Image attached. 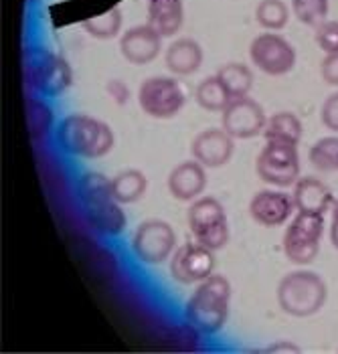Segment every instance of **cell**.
Instances as JSON below:
<instances>
[{
    "mask_svg": "<svg viewBox=\"0 0 338 354\" xmlns=\"http://www.w3.org/2000/svg\"><path fill=\"white\" fill-rule=\"evenodd\" d=\"M77 196L87 223L102 235H120L126 229V213L115 201L112 180L102 172H85L77 180Z\"/></svg>",
    "mask_w": 338,
    "mask_h": 354,
    "instance_id": "6da1fadb",
    "label": "cell"
},
{
    "mask_svg": "<svg viewBox=\"0 0 338 354\" xmlns=\"http://www.w3.org/2000/svg\"><path fill=\"white\" fill-rule=\"evenodd\" d=\"M113 142L112 128L85 113H71L57 126L59 148L79 158H102L112 150Z\"/></svg>",
    "mask_w": 338,
    "mask_h": 354,
    "instance_id": "7a4b0ae2",
    "label": "cell"
},
{
    "mask_svg": "<svg viewBox=\"0 0 338 354\" xmlns=\"http://www.w3.org/2000/svg\"><path fill=\"white\" fill-rule=\"evenodd\" d=\"M231 306V283L225 275H209L198 283L187 301L185 316L191 326L203 334H217L227 324Z\"/></svg>",
    "mask_w": 338,
    "mask_h": 354,
    "instance_id": "3957f363",
    "label": "cell"
},
{
    "mask_svg": "<svg viewBox=\"0 0 338 354\" xmlns=\"http://www.w3.org/2000/svg\"><path fill=\"white\" fill-rule=\"evenodd\" d=\"M278 304L288 316L310 318L322 310L328 298V288L318 273L296 270L285 273L278 283Z\"/></svg>",
    "mask_w": 338,
    "mask_h": 354,
    "instance_id": "277c9868",
    "label": "cell"
},
{
    "mask_svg": "<svg viewBox=\"0 0 338 354\" xmlns=\"http://www.w3.org/2000/svg\"><path fill=\"white\" fill-rule=\"evenodd\" d=\"M23 75L28 87L45 97L61 95L73 83L67 61L41 45L28 47L23 55Z\"/></svg>",
    "mask_w": 338,
    "mask_h": 354,
    "instance_id": "5b68a950",
    "label": "cell"
},
{
    "mask_svg": "<svg viewBox=\"0 0 338 354\" xmlns=\"http://www.w3.org/2000/svg\"><path fill=\"white\" fill-rule=\"evenodd\" d=\"M257 176L276 189H288L298 183L300 176V154L296 144L288 142H265L255 158Z\"/></svg>",
    "mask_w": 338,
    "mask_h": 354,
    "instance_id": "8992f818",
    "label": "cell"
},
{
    "mask_svg": "<svg viewBox=\"0 0 338 354\" xmlns=\"http://www.w3.org/2000/svg\"><path fill=\"white\" fill-rule=\"evenodd\" d=\"M189 227L200 245L219 251L229 243L231 231L223 205L215 196H198L189 209Z\"/></svg>",
    "mask_w": 338,
    "mask_h": 354,
    "instance_id": "52a82bcc",
    "label": "cell"
},
{
    "mask_svg": "<svg viewBox=\"0 0 338 354\" xmlns=\"http://www.w3.org/2000/svg\"><path fill=\"white\" fill-rule=\"evenodd\" d=\"M324 235V215L302 213L290 221L283 233V253L296 266H308L320 251V241Z\"/></svg>",
    "mask_w": 338,
    "mask_h": 354,
    "instance_id": "ba28073f",
    "label": "cell"
},
{
    "mask_svg": "<svg viewBox=\"0 0 338 354\" xmlns=\"http://www.w3.org/2000/svg\"><path fill=\"white\" fill-rule=\"evenodd\" d=\"M138 104L146 115L154 120H170L185 108L187 93L176 80L154 75L142 82L138 89Z\"/></svg>",
    "mask_w": 338,
    "mask_h": 354,
    "instance_id": "9c48e42d",
    "label": "cell"
},
{
    "mask_svg": "<svg viewBox=\"0 0 338 354\" xmlns=\"http://www.w3.org/2000/svg\"><path fill=\"white\" fill-rule=\"evenodd\" d=\"M132 251L146 266H160L176 251V233L162 218H146L132 235Z\"/></svg>",
    "mask_w": 338,
    "mask_h": 354,
    "instance_id": "30bf717a",
    "label": "cell"
},
{
    "mask_svg": "<svg viewBox=\"0 0 338 354\" xmlns=\"http://www.w3.org/2000/svg\"><path fill=\"white\" fill-rule=\"evenodd\" d=\"M250 59L261 73L270 77H280L296 67L298 55L285 37L270 30V32L257 35L252 41Z\"/></svg>",
    "mask_w": 338,
    "mask_h": 354,
    "instance_id": "8fae6325",
    "label": "cell"
},
{
    "mask_svg": "<svg viewBox=\"0 0 338 354\" xmlns=\"http://www.w3.org/2000/svg\"><path fill=\"white\" fill-rule=\"evenodd\" d=\"M215 272V251L200 245L198 241H189L178 247L170 257V275L182 286H193L205 281Z\"/></svg>",
    "mask_w": 338,
    "mask_h": 354,
    "instance_id": "7c38bea8",
    "label": "cell"
},
{
    "mask_svg": "<svg viewBox=\"0 0 338 354\" xmlns=\"http://www.w3.org/2000/svg\"><path fill=\"white\" fill-rule=\"evenodd\" d=\"M221 113H223L221 118L223 130L235 140H252L263 134V128L267 122L263 108L250 95L231 100Z\"/></svg>",
    "mask_w": 338,
    "mask_h": 354,
    "instance_id": "4fadbf2b",
    "label": "cell"
},
{
    "mask_svg": "<svg viewBox=\"0 0 338 354\" xmlns=\"http://www.w3.org/2000/svg\"><path fill=\"white\" fill-rule=\"evenodd\" d=\"M294 196L280 189H263L250 201V215L261 227H282L294 213Z\"/></svg>",
    "mask_w": 338,
    "mask_h": 354,
    "instance_id": "5bb4252c",
    "label": "cell"
},
{
    "mask_svg": "<svg viewBox=\"0 0 338 354\" xmlns=\"http://www.w3.org/2000/svg\"><path fill=\"white\" fill-rule=\"evenodd\" d=\"M191 152L205 168H221L235 154V138L229 136L223 128H209L195 136Z\"/></svg>",
    "mask_w": 338,
    "mask_h": 354,
    "instance_id": "9a60e30c",
    "label": "cell"
},
{
    "mask_svg": "<svg viewBox=\"0 0 338 354\" xmlns=\"http://www.w3.org/2000/svg\"><path fill=\"white\" fill-rule=\"evenodd\" d=\"M162 39L148 23L128 28L120 37V53L132 65H148L162 51Z\"/></svg>",
    "mask_w": 338,
    "mask_h": 354,
    "instance_id": "2e32d148",
    "label": "cell"
},
{
    "mask_svg": "<svg viewBox=\"0 0 338 354\" xmlns=\"http://www.w3.org/2000/svg\"><path fill=\"white\" fill-rule=\"evenodd\" d=\"M167 187L172 198L176 201H182V203L197 201L207 187V168L195 158L176 164L170 170Z\"/></svg>",
    "mask_w": 338,
    "mask_h": 354,
    "instance_id": "e0dca14e",
    "label": "cell"
},
{
    "mask_svg": "<svg viewBox=\"0 0 338 354\" xmlns=\"http://www.w3.org/2000/svg\"><path fill=\"white\" fill-rule=\"evenodd\" d=\"M294 205L302 213H314V215H324L328 209L335 205V194L332 191L318 178H298L294 185Z\"/></svg>",
    "mask_w": 338,
    "mask_h": 354,
    "instance_id": "ac0fdd59",
    "label": "cell"
},
{
    "mask_svg": "<svg viewBox=\"0 0 338 354\" xmlns=\"http://www.w3.org/2000/svg\"><path fill=\"white\" fill-rule=\"evenodd\" d=\"M203 47L198 45L195 39H176L174 43H170L167 47V53H165V63H167V69L174 75H180V77H187V75H193L197 73L203 65Z\"/></svg>",
    "mask_w": 338,
    "mask_h": 354,
    "instance_id": "d6986e66",
    "label": "cell"
},
{
    "mask_svg": "<svg viewBox=\"0 0 338 354\" xmlns=\"http://www.w3.org/2000/svg\"><path fill=\"white\" fill-rule=\"evenodd\" d=\"M148 25L162 37H174L185 25L182 0H148Z\"/></svg>",
    "mask_w": 338,
    "mask_h": 354,
    "instance_id": "ffe728a7",
    "label": "cell"
},
{
    "mask_svg": "<svg viewBox=\"0 0 338 354\" xmlns=\"http://www.w3.org/2000/svg\"><path fill=\"white\" fill-rule=\"evenodd\" d=\"M304 134L302 120L292 113V111H278L272 118H267L265 128H263V138L265 142H288V144H300Z\"/></svg>",
    "mask_w": 338,
    "mask_h": 354,
    "instance_id": "44dd1931",
    "label": "cell"
},
{
    "mask_svg": "<svg viewBox=\"0 0 338 354\" xmlns=\"http://www.w3.org/2000/svg\"><path fill=\"white\" fill-rule=\"evenodd\" d=\"M113 196L120 205H132L138 203L142 196L146 194L148 189V178L138 168H128L122 170L112 178Z\"/></svg>",
    "mask_w": 338,
    "mask_h": 354,
    "instance_id": "7402d4cb",
    "label": "cell"
},
{
    "mask_svg": "<svg viewBox=\"0 0 338 354\" xmlns=\"http://www.w3.org/2000/svg\"><path fill=\"white\" fill-rule=\"evenodd\" d=\"M231 100L233 97L229 95V91L225 89V85L221 83V80L217 77V73L205 77L195 89V102L207 111H223Z\"/></svg>",
    "mask_w": 338,
    "mask_h": 354,
    "instance_id": "603a6c76",
    "label": "cell"
},
{
    "mask_svg": "<svg viewBox=\"0 0 338 354\" xmlns=\"http://www.w3.org/2000/svg\"><path fill=\"white\" fill-rule=\"evenodd\" d=\"M217 77L225 85L233 100L250 95L254 87V71L243 63H227L217 71Z\"/></svg>",
    "mask_w": 338,
    "mask_h": 354,
    "instance_id": "cb8c5ba5",
    "label": "cell"
},
{
    "mask_svg": "<svg viewBox=\"0 0 338 354\" xmlns=\"http://www.w3.org/2000/svg\"><path fill=\"white\" fill-rule=\"evenodd\" d=\"M27 128L32 142H41L53 128V111L41 97H27Z\"/></svg>",
    "mask_w": 338,
    "mask_h": 354,
    "instance_id": "d4e9b609",
    "label": "cell"
},
{
    "mask_svg": "<svg viewBox=\"0 0 338 354\" xmlns=\"http://www.w3.org/2000/svg\"><path fill=\"white\" fill-rule=\"evenodd\" d=\"M122 23H124L122 10L120 8H110V10L102 12V15L85 19L82 25H84L85 32L89 37L100 39V41H110L113 37H118V32L122 30Z\"/></svg>",
    "mask_w": 338,
    "mask_h": 354,
    "instance_id": "484cf974",
    "label": "cell"
},
{
    "mask_svg": "<svg viewBox=\"0 0 338 354\" xmlns=\"http://www.w3.org/2000/svg\"><path fill=\"white\" fill-rule=\"evenodd\" d=\"M255 21L265 30H282L290 21V8L283 0H259L255 6Z\"/></svg>",
    "mask_w": 338,
    "mask_h": 354,
    "instance_id": "4316f807",
    "label": "cell"
},
{
    "mask_svg": "<svg viewBox=\"0 0 338 354\" xmlns=\"http://www.w3.org/2000/svg\"><path fill=\"white\" fill-rule=\"evenodd\" d=\"M310 164L320 172H338V136H324L312 144Z\"/></svg>",
    "mask_w": 338,
    "mask_h": 354,
    "instance_id": "83f0119b",
    "label": "cell"
},
{
    "mask_svg": "<svg viewBox=\"0 0 338 354\" xmlns=\"http://www.w3.org/2000/svg\"><path fill=\"white\" fill-rule=\"evenodd\" d=\"M292 12L302 25L316 28L324 21H328L330 2L328 0H292Z\"/></svg>",
    "mask_w": 338,
    "mask_h": 354,
    "instance_id": "f1b7e54d",
    "label": "cell"
},
{
    "mask_svg": "<svg viewBox=\"0 0 338 354\" xmlns=\"http://www.w3.org/2000/svg\"><path fill=\"white\" fill-rule=\"evenodd\" d=\"M316 45L324 51V55L338 53V21H324L314 28Z\"/></svg>",
    "mask_w": 338,
    "mask_h": 354,
    "instance_id": "f546056e",
    "label": "cell"
},
{
    "mask_svg": "<svg viewBox=\"0 0 338 354\" xmlns=\"http://www.w3.org/2000/svg\"><path fill=\"white\" fill-rule=\"evenodd\" d=\"M320 120L330 132L338 134V91L324 100V104L320 108Z\"/></svg>",
    "mask_w": 338,
    "mask_h": 354,
    "instance_id": "4dcf8cb0",
    "label": "cell"
},
{
    "mask_svg": "<svg viewBox=\"0 0 338 354\" xmlns=\"http://www.w3.org/2000/svg\"><path fill=\"white\" fill-rule=\"evenodd\" d=\"M320 75L324 83L338 87V53L324 55L322 63H320Z\"/></svg>",
    "mask_w": 338,
    "mask_h": 354,
    "instance_id": "1f68e13d",
    "label": "cell"
},
{
    "mask_svg": "<svg viewBox=\"0 0 338 354\" xmlns=\"http://www.w3.org/2000/svg\"><path fill=\"white\" fill-rule=\"evenodd\" d=\"M108 93L112 95L113 102H118V104H126V100L130 95L128 87L124 85V82H120V80H112V82L108 83Z\"/></svg>",
    "mask_w": 338,
    "mask_h": 354,
    "instance_id": "d6a6232c",
    "label": "cell"
},
{
    "mask_svg": "<svg viewBox=\"0 0 338 354\" xmlns=\"http://www.w3.org/2000/svg\"><path fill=\"white\" fill-rule=\"evenodd\" d=\"M330 243L338 249V198L332 205V218H330Z\"/></svg>",
    "mask_w": 338,
    "mask_h": 354,
    "instance_id": "836d02e7",
    "label": "cell"
}]
</instances>
